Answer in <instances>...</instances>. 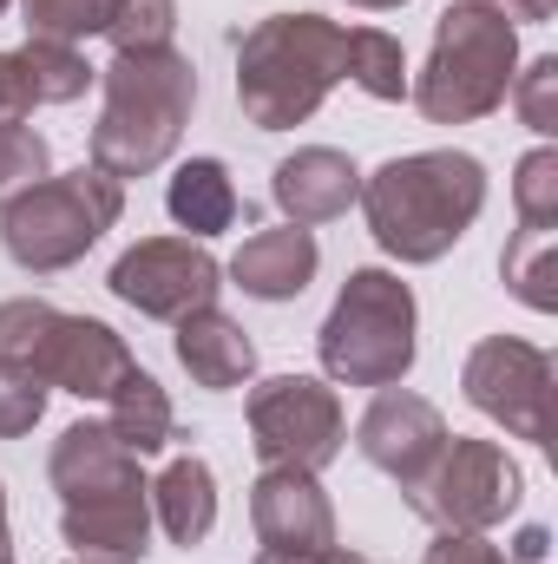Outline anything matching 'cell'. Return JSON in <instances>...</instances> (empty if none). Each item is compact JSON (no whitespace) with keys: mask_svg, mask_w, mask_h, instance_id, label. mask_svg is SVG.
<instances>
[{"mask_svg":"<svg viewBox=\"0 0 558 564\" xmlns=\"http://www.w3.org/2000/svg\"><path fill=\"white\" fill-rule=\"evenodd\" d=\"M244 414H250V446H257L264 466L322 473L348 446V414H342L335 388L315 381V375H270V381H257Z\"/></svg>","mask_w":558,"mask_h":564,"instance_id":"9c48e42d","label":"cell"},{"mask_svg":"<svg viewBox=\"0 0 558 564\" xmlns=\"http://www.w3.org/2000/svg\"><path fill=\"white\" fill-rule=\"evenodd\" d=\"M420 564H506V552L486 532H433V545H427Z\"/></svg>","mask_w":558,"mask_h":564,"instance_id":"4dcf8cb0","label":"cell"},{"mask_svg":"<svg viewBox=\"0 0 558 564\" xmlns=\"http://www.w3.org/2000/svg\"><path fill=\"white\" fill-rule=\"evenodd\" d=\"M119 217H126V184L106 177L99 164H79V171H53L26 197H13L0 210V243L26 276H60Z\"/></svg>","mask_w":558,"mask_h":564,"instance_id":"52a82bcc","label":"cell"},{"mask_svg":"<svg viewBox=\"0 0 558 564\" xmlns=\"http://www.w3.org/2000/svg\"><path fill=\"white\" fill-rule=\"evenodd\" d=\"M106 426L139 453V459H151V453H164L171 440H178V414H171V394L144 375L139 361L126 368V381L106 394Z\"/></svg>","mask_w":558,"mask_h":564,"instance_id":"44dd1931","label":"cell"},{"mask_svg":"<svg viewBox=\"0 0 558 564\" xmlns=\"http://www.w3.org/2000/svg\"><path fill=\"white\" fill-rule=\"evenodd\" d=\"M362 217L368 237L395 257V263H440L486 210V164L473 151H408L388 158L382 171L362 177Z\"/></svg>","mask_w":558,"mask_h":564,"instance_id":"6da1fadb","label":"cell"},{"mask_svg":"<svg viewBox=\"0 0 558 564\" xmlns=\"http://www.w3.org/2000/svg\"><path fill=\"white\" fill-rule=\"evenodd\" d=\"M151 519L164 525L171 545H184V552L204 545L211 525H217V473H211V459L178 453V459L151 479Z\"/></svg>","mask_w":558,"mask_h":564,"instance_id":"d6986e66","label":"cell"},{"mask_svg":"<svg viewBox=\"0 0 558 564\" xmlns=\"http://www.w3.org/2000/svg\"><path fill=\"white\" fill-rule=\"evenodd\" d=\"M46 479H53L60 506H73V499H99V492H139L144 466L106 421H73L53 440Z\"/></svg>","mask_w":558,"mask_h":564,"instance_id":"5bb4252c","label":"cell"},{"mask_svg":"<svg viewBox=\"0 0 558 564\" xmlns=\"http://www.w3.org/2000/svg\"><path fill=\"white\" fill-rule=\"evenodd\" d=\"M500 276H506V289H513L526 308L552 315L558 308V230H519V237L500 250Z\"/></svg>","mask_w":558,"mask_h":564,"instance_id":"603a6c76","label":"cell"},{"mask_svg":"<svg viewBox=\"0 0 558 564\" xmlns=\"http://www.w3.org/2000/svg\"><path fill=\"white\" fill-rule=\"evenodd\" d=\"M106 106L93 126V164L106 177H151L191 126L197 106V66L164 46V53H112V66H99Z\"/></svg>","mask_w":558,"mask_h":564,"instance_id":"3957f363","label":"cell"},{"mask_svg":"<svg viewBox=\"0 0 558 564\" xmlns=\"http://www.w3.org/2000/svg\"><path fill=\"white\" fill-rule=\"evenodd\" d=\"M348 7H368V13H388V7H408V0H348Z\"/></svg>","mask_w":558,"mask_h":564,"instance_id":"8d00e7d4","label":"cell"},{"mask_svg":"<svg viewBox=\"0 0 558 564\" xmlns=\"http://www.w3.org/2000/svg\"><path fill=\"white\" fill-rule=\"evenodd\" d=\"M164 210H171V224L191 230L197 243L224 237V230L237 224V184H230L224 158H184L178 177L164 184Z\"/></svg>","mask_w":558,"mask_h":564,"instance_id":"ffe728a7","label":"cell"},{"mask_svg":"<svg viewBox=\"0 0 558 564\" xmlns=\"http://www.w3.org/2000/svg\"><path fill=\"white\" fill-rule=\"evenodd\" d=\"M546 558H552V532H546V525H526V532L513 539V558L506 564H546Z\"/></svg>","mask_w":558,"mask_h":564,"instance_id":"836d02e7","label":"cell"},{"mask_svg":"<svg viewBox=\"0 0 558 564\" xmlns=\"http://www.w3.org/2000/svg\"><path fill=\"white\" fill-rule=\"evenodd\" d=\"M315 270H322L315 230H302V224H277V230L244 237V250L230 257L224 276L237 282L244 295H257V302H296V295L315 282Z\"/></svg>","mask_w":558,"mask_h":564,"instance_id":"e0dca14e","label":"cell"},{"mask_svg":"<svg viewBox=\"0 0 558 564\" xmlns=\"http://www.w3.org/2000/svg\"><path fill=\"white\" fill-rule=\"evenodd\" d=\"M178 328V368L197 381V388H211V394H230V388H244L250 375H257V341H250V328L244 322H230L217 302L211 308H197V315H184V322H171Z\"/></svg>","mask_w":558,"mask_h":564,"instance_id":"ac0fdd59","label":"cell"},{"mask_svg":"<svg viewBox=\"0 0 558 564\" xmlns=\"http://www.w3.org/2000/svg\"><path fill=\"white\" fill-rule=\"evenodd\" d=\"M33 112V99H26V86H20V66H13V53H0V126H13V119H26Z\"/></svg>","mask_w":558,"mask_h":564,"instance_id":"1f68e13d","label":"cell"},{"mask_svg":"<svg viewBox=\"0 0 558 564\" xmlns=\"http://www.w3.org/2000/svg\"><path fill=\"white\" fill-rule=\"evenodd\" d=\"M40 177H53V151L46 139L33 132V126H0V210L13 204V197H26Z\"/></svg>","mask_w":558,"mask_h":564,"instance_id":"4316f807","label":"cell"},{"mask_svg":"<svg viewBox=\"0 0 558 564\" xmlns=\"http://www.w3.org/2000/svg\"><path fill=\"white\" fill-rule=\"evenodd\" d=\"M0 361L26 368L33 381L60 388L73 401H106L126 381L132 348L99 315H66L40 295H13V302H0Z\"/></svg>","mask_w":558,"mask_h":564,"instance_id":"8992f818","label":"cell"},{"mask_svg":"<svg viewBox=\"0 0 558 564\" xmlns=\"http://www.w3.org/2000/svg\"><path fill=\"white\" fill-rule=\"evenodd\" d=\"M73 564H79V558H73Z\"/></svg>","mask_w":558,"mask_h":564,"instance_id":"ab89813d","label":"cell"},{"mask_svg":"<svg viewBox=\"0 0 558 564\" xmlns=\"http://www.w3.org/2000/svg\"><path fill=\"white\" fill-rule=\"evenodd\" d=\"M322 375L335 388H401L415 368V289L395 270H348V282L335 289L322 335H315Z\"/></svg>","mask_w":558,"mask_h":564,"instance_id":"5b68a950","label":"cell"},{"mask_svg":"<svg viewBox=\"0 0 558 564\" xmlns=\"http://www.w3.org/2000/svg\"><path fill=\"white\" fill-rule=\"evenodd\" d=\"M519 73V26L493 0H453L433 20V46L408 99L427 126H473L506 106V86Z\"/></svg>","mask_w":558,"mask_h":564,"instance_id":"277c9868","label":"cell"},{"mask_svg":"<svg viewBox=\"0 0 558 564\" xmlns=\"http://www.w3.org/2000/svg\"><path fill=\"white\" fill-rule=\"evenodd\" d=\"M13 66H20V86H26L33 112H40V106H73V99L99 79V66H86V53H79V46H60V40H26V46H13Z\"/></svg>","mask_w":558,"mask_h":564,"instance_id":"7402d4cb","label":"cell"},{"mask_svg":"<svg viewBox=\"0 0 558 564\" xmlns=\"http://www.w3.org/2000/svg\"><path fill=\"white\" fill-rule=\"evenodd\" d=\"M348 79V26L322 13H270L237 40V106L257 132H289Z\"/></svg>","mask_w":558,"mask_h":564,"instance_id":"7a4b0ae2","label":"cell"},{"mask_svg":"<svg viewBox=\"0 0 558 564\" xmlns=\"http://www.w3.org/2000/svg\"><path fill=\"white\" fill-rule=\"evenodd\" d=\"M250 525L264 552H322L335 545V506L315 473L302 466H264L250 486Z\"/></svg>","mask_w":558,"mask_h":564,"instance_id":"4fadbf2b","label":"cell"},{"mask_svg":"<svg viewBox=\"0 0 558 564\" xmlns=\"http://www.w3.org/2000/svg\"><path fill=\"white\" fill-rule=\"evenodd\" d=\"M257 564H368L348 545H322V552H257Z\"/></svg>","mask_w":558,"mask_h":564,"instance_id":"d6a6232c","label":"cell"},{"mask_svg":"<svg viewBox=\"0 0 558 564\" xmlns=\"http://www.w3.org/2000/svg\"><path fill=\"white\" fill-rule=\"evenodd\" d=\"M348 79L368 99L401 106L408 99V53H401V40L382 33V26H348Z\"/></svg>","mask_w":558,"mask_h":564,"instance_id":"cb8c5ba5","label":"cell"},{"mask_svg":"<svg viewBox=\"0 0 558 564\" xmlns=\"http://www.w3.org/2000/svg\"><path fill=\"white\" fill-rule=\"evenodd\" d=\"M60 539L79 564H139L151 552V486L60 506Z\"/></svg>","mask_w":558,"mask_h":564,"instance_id":"2e32d148","label":"cell"},{"mask_svg":"<svg viewBox=\"0 0 558 564\" xmlns=\"http://www.w3.org/2000/svg\"><path fill=\"white\" fill-rule=\"evenodd\" d=\"M112 13H119V0H20L26 40H60V46H79V40L106 33Z\"/></svg>","mask_w":558,"mask_h":564,"instance_id":"d4e9b609","label":"cell"},{"mask_svg":"<svg viewBox=\"0 0 558 564\" xmlns=\"http://www.w3.org/2000/svg\"><path fill=\"white\" fill-rule=\"evenodd\" d=\"M519 499H526V473L506 459V446L466 433H447L440 459L408 486V506L433 532H493L519 512Z\"/></svg>","mask_w":558,"mask_h":564,"instance_id":"ba28073f","label":"cell"},{"mask_svg":"<svg viewBox=\"0 0 558 564\" xmlns=\"http://www.w3.org/2000/svg\"><path fill=\"white\" fill-rule=\"evenodd\" d=\"M178 33V0H119L106 40L112 53H164Z\"/></svg>","mask_w":558,"mask_h":564,"instance_id":"83f0119b","label":"cell"},{"mask_svg":"<svg viewBox=\"0 0 558 564\" xmlns=\"http://www.w3.org/2000/svg\"><path fill=\"white\" fill-rule=\"evenodd\" d=\"M0 552H13V539H7V486H0Z\"/></svg>","mask_w":558,"mask_h":564,"instance_id":"d590c367","label":"cell"},{"mask_svg":"<svg viewBox=\"0 0 558 564\" xmlns=\"http://www.w3.org/2000/svg\"><path fill=\"white\" fill-rule=\"evenodd\" d=\"M270 197H277L282 224L315 230V224L348 217V204L362 197V171H355V158L335 151V144H302V151H289V158L277 164Z\"/></svg>","mask_w":558,"mask_h":564,"instance_id":"9a60e30c","label":"cell"},{"mask_svg":"<svg viewBox=\"0 0 558 564\" xmlns=\"http://www.w3.org/2000/svg\"><path fill=\"white\" fill-rule=\"evenodd\" d=\"M493 7H500L513 26H546V20L558 13V0H493Z\"/></svg>","mask_w":558,"mask_h":564,"instance_id":"e575fe53","label":"cell"},{"mask_svg":"<svg viewBox=\"0 0 558 564\" xmlns=\"http://www.w3.org/2000/svg\"><path fill=\"white\" fill-rule=\"evenodd\" d=\"M513 210H519V230H558V151L552 144H533L513 171Z\"/></svg>","mask_w":558,"mask_h":564,"instance_id":"484cf974","label":"cell"},{"mask_svg":"<svg viewBox=\"0 0 558 564\" xmlns=\"http://www.w3.org/2000/svg\"><path fill=\"white\" fill-rule=\"evenodd\" d=\"M7 7H13V0H0V13H7Z\"/></svg>","mask_w":558,"mask_h":564,"instance_id":"f35d334b","label":"cell"},{"mask_svg":"<svg viewBox=\"0 0 558 564\" xmlns=\"http://www.w3.org/2000/svg\"><path fill=\"white\" fill-rule=\"evenodd\" d=\"M0 564H13V552H0Z\"/></svg>","mask_w":558,"mask_h":564,"instance_id":"74e56055","label":"cell"},{"mask_svg":"<svg viewBox=\"0 0 558 564\" xmlns=\"http://www.w3.org/2000/svg\"><path fill=\"white\" fill-rule=\"evenodd\" d=\"M46 381H33L26 368H13V361H0V440H20V433H33L40 414H46Z\"/></svg>","mask_w":558,"mask_h":564,"instance_id":"f546056e","label":"cell"},{"mask_svg":"<svg viewBox=\"0 0 558 564\" xmlns=\"http://www.w3.org/2000/svg\"><path fill=\"white\" fill-rule=\"evenodd\" d=\"M106 289H112L126 308L151 315V322H184V315H197V308L217 302L224 263H217L197 237H144V243H132V250L112 263Z\"/></svg>","mask_w":558,"mask_h":564,"instance_id":"8fae6325","label":"cell"},{"mask_svg":"<svg viewBox=\"0 0 558 564\" xmlns=\"http://www.w3.org/2000/svg\"><path fill=\"white\" fill-rule=\"evenodd\" d=\"M460 388L466 401L486 414L493 426H506L513 440H533L546 446L552 421H546V401H552V355L526 335H486L466 368H460Z\"/></svg>","mask_w":558,"mask_h":564,"instance_id":"30bf717a","label":"cell"},{"mask_svg":"<svg viewBox=\"0 0 558 564\" xmlns=\"http://www.w3.org/2000/svg\"><path fill=\"white\" fill-rule=\"evenodd\" d=\"M440 446H447V414L433 401L408 394V388H375L368 414L355 421V453L375 473H388L401 492L440 459Z\"/></svg>","mask_w":558,"mask_h":564,"instance_id":"7c38bea8","label":"cell"},{"mask_svg":"<svg viewBox=\"0 0 558 564\" xmlns=\"http://www.w3.org/2000/svg\"><path fill=\"white\" fill-rule=\"evenodd\" d=\"M506 99H513V112H519L526 132L552 139L558 132V53H539L533 66H519L513 86H506Z\"/></svg>","mask_w":558,"mask_h":564,"instance_id":"f1b7e54d","label":"cell"}]
</instances>
